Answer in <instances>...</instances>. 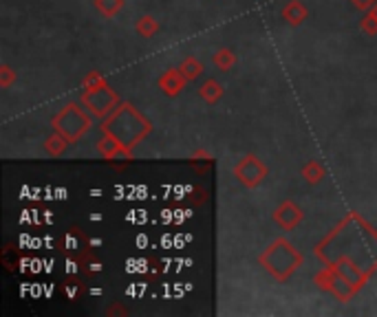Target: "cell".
Instances as JSON below:
<instances>
[{
	"label": "cell",
	"instance_id": "cell-4",
	"mask_svg": "<svg viewBox=\"0 0 377 317\" xmlns=\"http://www.w3.org/2000/svg\"><path fill=\"white\" fill-rule=\"evenodd\" d=\"M119 104L122 102H119L117 93L108 84L82 93V106L97 119H106Z\"/></svg>",
	"mask_w": 377,
	"mask_h": 317
},
{
	"label": "cell",
	"instance_id": "cell-15",
	"mask_svg": "<svg viewBox=\"0 0 377 317\" xmlns=\"http://www.w3.org/2000/svg\"><path fill=\"white\" fill-rule=\"evenodd\" d=\"M93 5H95V9L102 13V16H106V18H115L119 11H122V7H124V0H93Z\"/></svg>",
	"mask_w": 377,
	"mask_h": 317
},
{
	"label": "cell",
	"instance_id": "cell-3",
	"mask_svg": "<svg viewBox=\"0 0 377 317\" xmlns=\"http://www.w3.org/2000/svg\"><path fill=\"white\" fill-rule=\"evenodd\" d=\"M51 126H53L55 132L64 134L71 144H75L79 137H82L84 132L91 130V126H93V117H91L89 113H84L82 106H77V104H67L62 110H60V113L53 117Z\"/></svg>",
	"mask_w": 377,
	"mask_h": 317
},
{
	"label": "cell",
	"instance_id": "cell-16",
	"mask_svg": "<svg viewBox=\"0 0 377 317\" xmlns=\"http://www.w3.org/2000/svg\"><path fill=\"white\" fill-rule=\"evenodd\" d=\"M212 62H214L216 69L230 71V69L236 64V55H234V51H230V49H218V51L212 55Z\"/></svg>",
	"mask_w": 377,
	"mask_h": 317
},
{
	"label": "cell",
	"instance_id": "cell-1",
	"mask_svg": "<svg viewBox=\"0 0 377 317\" xmlns=\"http://www.w3.org/2000/svg\"><path fill=\"white\" fill-rule=\"evenodd\" d=\"M150 130H152V124L128 102L119 104L106 117V122L102 124V132L115 137L130 154H133V148L137 144H142L144 139L150 134Z\"/></svg>",
	"mask_w": 377,
	"mask_h": 317
},
{
	"label": "cell",
	"instance_id": "cell-18",
	"mask_svg": "<svg viewBox=\"0 0 377 317\" xmlns=\"http://www.w3.org/2000/svg\"><path fill=\"white\" fill-rule=\"evenodd\" d=\"M360 29H362V33L368 35V38H375V35H377V16H375L373 11H366V13H364V18L360 20Z\"/></svg>",
	"mask_w": 377,
	"mask_h": 317
},
{
	"label": "cell",
	"instance_id": "cell-12",
	"mask_svg": "<svg viewBox=\"0 0 377 317\" xmlns=\"http://www.w3.org/2000/svg\"><path fill=\"white\" fill-rule=\"evenodd\" d=\"M300 174H303V178L309 185H317L327 176V170H325V166L320 161H307L300 168Z\"/></svg>",
	"mask_w": 377,
	"mask_h": 317
},
{
	"label": "cell",
	"instance_id": "cell-21",
	"mask_svg": "<svg viewBox=\"0 0 377 317\" xmlns=\"http://www.w3.org/2000/svg\"><path fill=\"white\" fill-rule=\"evenodd\" d=\"M371 11H373V13H375V16H377V5H375V7H373V9H371Z\"/></svg>",
	"mask_w": 377,
	"mask_h": 317
},
{
	"label": "cell",
	"instance_id": "cell-17",
	"mask_svg": "<svg viewBox=\"0 0 377 317\" xmlns=\"http://www.w3.org/2000/svg\"><path fill=\"white\" fill-rule=\"evenodd\" d=\"M135 31L142 35V38H152L159 31V23H157L152 16H142V18L137 20Z\"/></svg>",
	"mask_w": 377,
	"mask_h": 317
},
{
	"label": "cell",
	"instance_id": "cell-9",
	"mask_svg": "<svg viewBox=\"0 0 377 317\" xmlns=\"http://www.w3.org/2000/svg\"><path fill=\"white\" fill-rule=\"evenodd\" d=\"M97 150L104 158H108V161H113V158H130L133 156L122 144L117 142L115 137L104 134V132H102V139H99V144H97Z\"/></svg>",
	"mask_w": 377,
	"mask_h": 317
},
{
	"label": "cell",
	"instance_id": "cell-11",
	"mask_svg": "<svg viewBox=\"0 0 377 317\" xmlns=\"http://www.w3.org/2000/svg\"><path fill=\"white\" fill-rule=\"evenodd\" d=\"M223 93H225V88L218 84L216 79H212V77L206 79V82L198 86V95H201V99H203L206 104H216L218 99L223 97Z\"/></svg>",
	"mask_w": 377,
	"mask_h": 317
},
{
	"label": "cell",
	"instance_id": "cell-5",
	"mask_svg": "<svg viewBox=\"0 0 377 317\" xmlns=\"http://www.w3.org/2000/svg\"><path fill=\"white\" fill-rule=\"evenodd\" d=\"M313 282L320 287L322 291L335 295V300H340V302H349L351 297L357 293L355 284L349 282L347 277H344L340 271H337V269H333V267H327L325 271L317 273V275L313 277Z\"/></svg>",
	"mask_w": 377,
	"mask_h": 317
},
{
	"label": "cell",
	"instance_id": "cell-14",
	"mask_svg": "<svg viewBox=\"0 0 377 317\" xmlns=\"http://www.w3.org/2000/svg\"><path fill=\"white\" fill-rule=\"evenodd\" d=\"M181 73L186 75V79L188 82H194V79L203 73V64H201V59H196L194 55H190V57H186L184 62H181Z\"/></svg>",
	"mask_w": 377,
	"mask_h": 317
},
{
	"label": "cell",
	"instance_id": "cell-13",
	"mask_svg": "<svg viewBox=\"0 0 377 317\" xmlns=\"http://www.w3.org/2000/svg\"><path fill=\"white\" fill-rule=\"evenodd\" d=\"M69 144H71V142H69L64 134H60V132L53 130V134L45 142V150H47L49 154H53V156H60V154H64V150L69 148Z\"/></svg>",
	"mask_w": 377,
	"mask_h": 317
},
{
	"label": "cell",
	"instance_id": "cell-20",
	"mask_svg": "<svg viewBox=\"0 0 377 317\" xmlns=\"http://www.w3.org/2000/svg\"><path fill=\"white\" fill-rule=\"evenodd\" d=\"M351 3H353V7L355 9H360V11H371L375 5H377V0H351Z\"/></svg>",
	"mask_w": 377,
	"mask_h": 317
},
{
	"label": "cell",
	"instance_id": "cell-7",
	"mask_svg": "<svg viewBox=\"0 0 377 317\" xmlns=\"http://www.w3.org/2000/svg\"><path fill=\"white\" fill-rule=\"evenodd\" d=\"M303 216H305L303 209L298 207L293 201H283L274 212V223L283 231H291L303 223Z\"/></svg>",
	"mask_w": 377,
	"mask_h": 317
},
{
	"label": "cell",
	"instance_id": "cell-8",
	"mask_svg": "<svg viewBox=\"0 0 377 317\" xmlns=\"http://www.w3.org/2000/svg\"><path fill=\"white\" fill-rule=\"evenodd\" d=\"M188 84L186 75L181 73V69H168L166 73H162L159 77V88H162L168 97H176Z\"/></svg>",
	"mask_w": 377,
	"mask_h": 317
},
{
	"label": "cell",
	"instance_id": "cell-10",
	"mask_svg": "<svg viewBox=\"0 0 377 317\" xmlns=\"http://www.w3.org/2000/svg\"><path fill=\"white\" fill-rule=\"evenodd\" d=\"M307 18H309V9L305 7V3H300V0H289V3L283 7V20L291 27L303 25Z\"/></svg>",
	"mask_w": 377,
	"mask_h": 317
},
{
	"label": "cell",
	"instance_id": "cell-2",
	"mask_svg": "<svg viewBox=\"0 0 377 317\" xmlns=\"http://www.w3.org/2000/svg\"><path fill=\"white\" fill-rule=\"evenodd\" d=\"M303 253L298 251L285 238H276V241L261 253L258 263L265 271H269L278 282H287L291 273L303 265Z\"/></svg>",
	"mask_w": 377,
	"mask_h": 317
},
{
	"label": "cell",
	"instance_id": "cell-19",
	"mask_svg": "<svg viewBox=\"0 0 377 317\" xmlns=\"http://www.w3.org/2000/svg\"><path fill=\"white\" fill-rule=\"evenodd\" d=\"M13 79H16V73H13L11 67H7V64L0 67V86H3V88H9V86L13 84Z\"/></svg>",
	"mask_w": 377,
	"mask_h": 317
},
{
	"label": "cell",
	"instance_id": "cell-6",
	"mask_svg": "<svg viewBox=\"0 0 377 317\" xmlns=\"http://www.w3.org/2000/svg\"><path fill=\"white\" fill-rule=\"evenodd\" d=\"M232 172H234V176L238 178V183H241L243 188L254 190V188H258L265 181V176H267L269 170L256 154H247L234 166Z\"/></svg>",
	"mask_w": 377,
	"mask_h": 317
}]
</instances>
